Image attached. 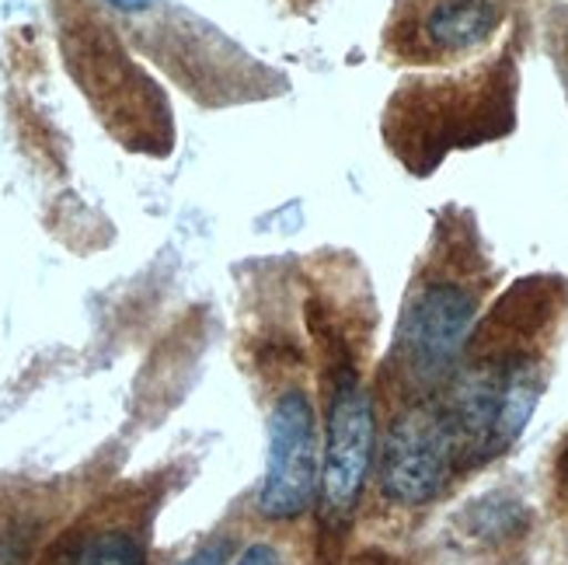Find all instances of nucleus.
I'll return each instance as SVG.
<instances>
[{"label":"nucleus","mask_w":568,"mask_h":565,"mask_svg":"<svg viewBox=\"0 0 568 565\" xmlns=\"http://www.w3.org/2000/svg\"><path fill=\"white\" fill-rule=\"evenodd\" d=\"M321 488V447L317 412L301 384L283 387L268 412V457L255 493L258 517L273 524L301 521L317 503Z\"/></svg>","instance_id":"nucleus-6"},{"label":"nucleus","mask_w":568,"mask_h":565,"mask_svg":"<svg viewBox=\"0 0 568 565\" xmlns=\"http://www.w3.org/2000/svg\"><path fill=\"white\" fill-rule=\"evenodd\" d=\"M506 18V0H394L384 49L402 63H457L481 53Z\"/></svg>","instance_id":"nucleus-7"},{"label":"nucleus","mask_w":568,"mask_h":565,"mask_svg":"<svg viewBox=\"0 0 568 565\" xmlns=\"http://www.w3.org/2000/svg\"><path fill=\"white\" fill-rule=\"evenodd\" d=\"M488 280L471 234L439 231L433 255L408 283L387 353V381L402 391V402L433 398L447 387L481 322Z\"/></svg>","instance_id":"nucleus-2"},{"label":"nucleus","mask_w":568,"mask_h":565,"mask_svg":"<svg viewBox=\"0 0 568 565\" xmlns=\"http://www.w3.org/2000/svg\"><path fill=\"white\" fill-rule=\"evenodd\" d=\"M464 472L460 444L443 398H412L390 415L377 451V488L394 509H426Z\"/></svg>","instance_id":"nucleus-5"},{"label":"nucleus","mask_w":568,"mask_h":565,"mask_svg":"<svg viewBox=\"0 0 568 565\" xmlns=\"http://www.w3.org/2000/svg\"><path fill=\"white\" fill-rule=\"evenodd\" d=\"M565 301V280L530 276L509 286L496 311L478 322L460 366L439 391L464 468L488 464L524 436L548 384L545 342Z\"/></svg>","instance_id":"nucleus-1"},{"label":"nucleus","mask_w":568,"mask_h":565,"mask_svg":"<svg viewBox=\"0 0 568 565\" xmlns=\"http://www.w3.org/2000/svg\"><path fill=\"white\" fill-rule=\"evenodd\" d=\"M53 565H146V545L126 527H102L73 534L60 545Z\"/></svg>","instance_id":"nucleus-8"},{"label":"nucleus","mask_w":568,"mask_h":565,"mask_svg":"<svg viewBox=\"0 0 568 565\" xmlns=\"http://www.w3.org/2000/svg\"><path fill=\"white\" fill-rule=\"evenodd\" d=\"M524 503H513L506 496H488L471 506L467 513V534L481 537V542H506V537L524 531Z\"/></svg>","instance_id":"nucleus-9"},{"label":"nucleus","mask_w":568,"mask_h":565,"mask_svg":"<svg viewBox=\"0 0 568 565\" xmlns=\"http://www.w3.org/2000/svg\"><path fill=\"white\" fill-rule=\"evenodd\" d=\"M0 565H24V552L11 537H0Z\"/></svg>","instance_id":"nucleus-12"},{"label":"nucleus","mask_w":568,"mask_h":565,"mask_svg":"<svg viewBox=\"0 0 568 565\" xmlns=\"http://www.w3.org/2000/svg\"><path fill=\"white\" fill-rule=\"evenodd\" d=\"M565 478H568V454H565Z\"/></svg>","instance_id":"nucleus-14"},{"label":"nucleus","mask_w":568,"mask_h":565,"mask_svg":"<svg viewBox=\"0 0 568 565\" xmlns=\"http://www.w3.org/2000/svg\"><path fill=\"white\" fill-rule=\"evenodd\" d=\"M377 464V402L349 353L332 366V395L325 412V454H321V524L345 531L356 517Z\"/></svg>","instance_id":"nucleus-4"},{"label":"nucleus","mask_w":568,"mask_h":565,"mask_svg":"<svg viewBox=\"0 0 568 565\" xmlns=\"http://www.w3.org/2000/svg\"><path fill=\"white\" fill-rule=\"evenodd\" d=\"M234 565H283V558H280V552H276L273 545L258 542V545H248V548H244V552L237 555Z\"/></svg>","instance_id":"nucleus-11"},{"label":"nucleus","mask_w":568,"mask_h":565,"mask_svg":"<svg viewBox=\"0 0 568 565\" xmlns=\"http://www.w3.org/2000/svg\"><path fill=\"white\" fill-rule=\"evenodd\" d=\"M109 4L119 11H143V8H151V0H109Z\"/></svg>","instance_id":"nucleus-13"},{"label":"nucleus","mask_w":568,"mask_h":565,"mask_svg":"<svg viewBox=\"0 0 568 565\" xmlns=\"http://www.w3.org/2000/svg\"><path fill=\"white\" fill-rule=\"evenodd\" d=\"M234 555V542L231 537H213L200 552H192L182 565H227Z\"/></svg>","instance_id":"nucleus-10"},{"label":"nucleus","mask_w":568,"mask_h":565,"mask_svg":"<svg viewBox=\"0 0 568 565\" xmlns=\"http://www.w3.org/2000/svg\"><path fill=\"white\" fill-rule=\"evenodd\" d=\"M516 67L496 57L450 78L412 81L387 109V140L418 175L433 171L443 154L475 147L513 130Z\"/></svg>","instance_id":"nucleus-3"}]
</instances>
